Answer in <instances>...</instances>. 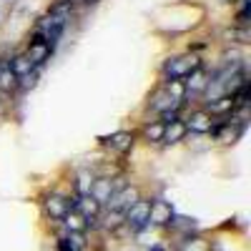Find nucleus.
Masks as SVG:
<instances>
[{"instance_id":"f257e3e1","label":"nucleus","mask_w":251,"mask_h":251,"mask_svg":"<svg viewBox=\"0 0 251 251\" xmlns=\"http://www.w3.org/2000/svg\"><path fill=\"white\" fill-rule=\"evenodd\" d=\"M203 63L206 60L201 55H194V53L169 55L161 63V68H158V80H186L194 71H199Z\"/></svg>"},{"instance_id":"f03ea898","label":"nucleus","mask_w":251,"mask_h":251,"mask_svg":"<svg viewBox=\"0 0 251 251\" xmlns=\"http://www.w3.org/2000/svg\"><path fill=\"white\" fill-rule=\"evenodd\" d=\"M136 143H138L136 131H128V128L113 131V133H108V136H98V146H100V149L106 151L108 156H116V158H121V161H126V158L133 153Z\"/></svg>"},{"instance_id":"7ed1b4c3","label":"nucleus","mask_w":251,"mask_h":251,"mask_svg":"<svg viewBox=\"0 0 251 251\" xmlns=\"http://www.w3.org/2000/svg\"><path fill=\"white\" fill-rule=\"evenodd\" d=\"M75 206V196L73 194H66V191H48L40 201V208H43V216L53 224H60L66 219L68 211H73Z\"/></svg>"},{"instance_id":"20e7f679","label":"nucleus","mask_w":251,"mask_h":251,"mask_svg":"<svg viewBox=\"0 0 251 251\" xmlns=\"http://www.w3.org/2000/svg\"><path fill=\"white\" fill-rule=\"evenodd\" d=\"M149 214H151V196H143L138 199L128 211L123 214V226L131 236H141L143 231L151 228V221H149Z\"/></svg>"},{"instance_id":"39448f33","label":"nucleus","mask_w":251,"mask_h":251,"mask_svg":"<svg viewBox=\"0 0 251 251\" xmlns=\"http://www.w3.org/2000/svg\"><path fill=\"white\" fill-rule=\"evenodd\" d=\"M23 53L28 55V60L33 63L38 71H43L48 63H50V58L55 55V48H50V46H48V40L40 35L38 30H30V33H28V40H25Z\"/></svg>"},{"instance_id":"423d86ee","label":"nucleus","mask_w":251,"mask_h":251,"mask_svg":"<svg viewBox=\"0 0 251 251\" xmlns=\"http://www.w3.org/2000/svg\"><path fill=\"white\" fill-rule=\"evenodd\" d=\"M143 111L146 113H151L153 118L156 116H161L163 111H186V103H178V100H174L171 98V93L166 91L161 83H156V88L149 93V98H146V106H143Z\"/></svg>"},{"instance_id":"0eeeda50","label":"nucleus","mask_w":251,"mask_h":251,"mask_svg":"<svg viewBox=\"0 0 251 251\" xmlns=\"http://www.w3.org/2000/svg\"><path fill=\"white\" fill-rule=\"evenodd\" d=\"M138 199H143V188H141L138 183L128 181V183L121 186L118 191L111 196V201L103 206V208H106V211H121V214H126Z\"/></svg>"},{"instance_id":"6e6552de","label":"nucleus","mask_w":251,"mask_h":251,"mask_svg":"<svg viewBox=\"0 0 251 251\" xmlns=\"http://www.w3.org/2000/svg\"><path fill=\"white\" fill-rule=\"evenodd\" d=\"M206 83H208V66H203L199 71H194L183 80V91H186V106H199L201 103V96L206 91Z\"/></svg>"},{"instance_id":"1a4fd4ad","label":"nucleus","mask_w":251,"mask_h":251,"mask_svg":"<svg viewBox=\"0 0 251 251\" xmlns=\"http://www.w3.org/2000/svg\"><path fill=\"white\" fill-rule=\"evenodd\" d=\"M181 121L186 126L188 136H206L208 128H211V123H214V118L208 116L201 106H188L186 113L181 116Z\"/></svg>"},{"instance_id":"9d476101","label":"nucleus","mask_w":251,"mask_h":251,"mask_svg":"<svg viewBox=\"0 0 251 251\" xmlns=\"http://www.w3.org/2000/svg\"><path fill=\"white\" fill-rule=\"evenodd\" d=\"M174 214H176V208L171 201H166L161 196H151V214H149L151 228H166Z\"/></svg>"},{"instance_id":"9b49d317","label":"nucleus","mask_w":251,"mask_h":251,"mask_svg":"<svg viewBox=\"0 0 251 251\" xmlns=\"http://www.w3.org/2000/svg\"><path fill=\"white\" fill-rule=\"evenodd\" d=\"M163 128L166 126L158 121V118H149V121H141L138 123V128H136V138L146 146H161L163 141Z\"/></svg>"},{"instance_id":"f8f14e48","label":"nucleus","mask_w":251,"mask_h":251,"mask_svg":"<svg viewBox=\"0 0 251 251\" xmlns=\"http://www.w3.org/2000/svg\"><path fill=\"white\" fill-rule=\"evenodd\" d=\"M93 181H96V171L91 169V166H80V169H75L73 176H71V194L78 196V199L88 196Z\"/></svg>"},{"instance_id":"ddd939ff","label":"nucleus","mask_w":251,"mask_h":251,"mask_svg":"<svg viewBox=\"0 0 251 251\" xmlns=\"http://www.w3.org/2000/svg\"><path fill=\"white\" fill-rule=\"evenodd\" d=\"M221 40L226 46H234V48H246L251 43V28H236V25H228L221 30Z\"/></svg>"},{"instance_id":"4468645a","label":"nucleus","mask_w":251,"mask_h":251,"mask_svg":"<svg viewBox=\"0 0 251 251\" xmlns=\"http://www.w3.org/2000/svg\"><path fill=\"white\" fill-rule=\"evenodd\" d=\"M18 93V78L8 68L5 55H0V98H10Z\"/></svg>"},{"instance_id":"2eb2a0df","label":"nucleus","mask_w":251,"mask_h":251,"mask_svg":"<svg viewBox=\"0 0 251 251\" xmlns=\"http://www.w3.org/2000/svg\"><path fill=\"white\" fill-rule=\"evenodd\" d=\"M5 63H8V68L13 71L15 78L25 75V73H30V71H38L33 63L28 60V55H25L23 50H13V53H8V55H5Z\"/></svg>"},{"instance_id":"dca6fc26","label":"nucleus","mask_w":251,"mask_h":251,"mask_svg":"<svg viewBox=\"0 0 251 251\" xmlns=\"http://www.w3.org/2000/svg\"><path fill=\"white\" fill-rule=\"evenodd\" d=\"M188 138V131H186V126H183V121H176V123H169L163 128V141H161V146H178V143H183Z\"/></svg>"},{"instance_id":"f3484780","label":"nucleus","mask_w":251,"mask_h":251,"mask_svg":"<svg viewBox=\"0 0 251 251\" xmlns=\"http://www.w3.org/2000/svg\"><path fill=\"white\" fill-rule=\"evenodd\" d=\"M166 231H171V234H176V236H181V234H191V231H196V219L174 214L171 221H169V226H166Z\"/></svg>"},{"instance_id":"a211bd4d","label":"nucleus","mask_w":251,"mask_h":251,"mask_svg":"<svg viewBox=\"0 0 251 251\" xmlns=\"http://www.w3.org/2000/svg\"><path fill=\"white\" fill-rule=\"evenodd\" d=\"M66 239H68L71 251H86V249L91 246V241H88V234H86V231H66Z\"/></svg>"},{"instance_id":"6ab92c4d","label":"nucleus","mask_w":251,"mask_h":251,"mask_svg":"<svg viewBox=\"0 0 251 251\" xmlns=\"http://www.w3.org/2000/svg\"><path fill=\"white\" fill-rule=\"evenodd\" d=\"M40 75H43V71H30V73H25V75H20V78H18V93L33 91V88L38 86Z\"/></svg>"},{"instance_id":"aec40b11","label":"nucleus","mask_w":251,"mask_h":251,"mask_svg":"<svg viewBox=\"0 0 251 251\" xmlns=\"http://www.w3.org/2000/svg\"><path fill=\"white\" fill-rule=\"evenodd\" d=\"M181 116H183L181 111H163V113H161V116H156V118H158L163 126H169V123H176V121H181Z\"/></svg>"},{"instance_id":"412c9836","label":"nucleus","mask_w":251,"mask_h":251,"mask_svg":"<svg viewBox=\"0 0 251 251\" xmlns=\"http://www.w3.org/2000/svg\"><path fill=\"white\" fill-rule=\"evenodd\" d=\"M55 251H71L66 234H58V236H55Z\"/></svg>"},{"instance_id":"4be33fe9","label":"nucleus","mask_w":251,"mask_h":251,"mask_svg":"<svg viewBox=\"0 0 251 251\" xmlns=\"http://www.w3.org/2000/svg\"><path fill=\"white\" fill-rule=\"evenodd\" d=\"M98 3H103V0H80V5H86V8H93Z\"/></svg>"},{"instance_id":"5701e85b","label":"nucleus","mask_w":251,"mask_h":251,"mask_svg":"<svg viewBox=\"0 0 251 251\" xmlns=\"http://www.w3.org/2000/svg\"><path fill=\"white\" fill-rule=\"evenodd\" d=\"M149 251H166V246H161V244H153Z\"/></svg>"},{"instance_id":"b1692460","label":"nucleus","mask_w":251,"mask_h":251,"mask_svg":"<svg viewBox=\"0 0 251 251\" xmlns=\"http://www.w3.org/2000/svg\"><path fill=\"white\" fill-rule=\"evenodd\" d=\"M219 3H239V0H219Z\"/></svg>"},{"instance_id":"393cba45","label":"nucleus","mask_w":251,"mask_h":251,"mask_svg":"<svg viewBox=\"0 0 251 251\" xmlns=\"http://www.w3.org/2000/svg\"><path fill=\"white\" fill-rule=\"evenodd\" d=\"M71 3H75V5H80V0H71Z\"/></svg>"},{"instance_id":"a878e982","label":"nucleus","mask_w":251,"mask_h":251,"mask_svg":"<svg viewBox=\"0 0 251 251\" xmlns=\"http://www.w3.org/2000/svg\"><path fill=\"white\" fill-rule=\"evenodd\" d=\"M0 100H3V98H0Z\"/></svg>"}]
</instances>
